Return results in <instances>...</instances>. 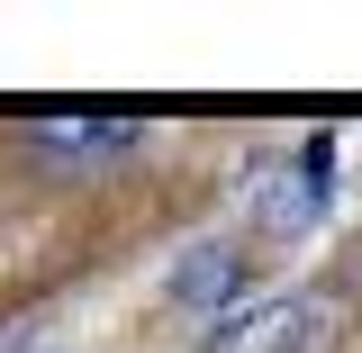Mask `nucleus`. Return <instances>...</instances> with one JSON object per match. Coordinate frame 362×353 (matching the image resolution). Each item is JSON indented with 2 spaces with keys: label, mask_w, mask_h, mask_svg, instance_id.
<instances>
[{
  "label": "nucleus",
  "mask_w": 362,
  "mask_h": 353,
  "mask_svg": "<svg viewBox=\"0 0 362 353\" xmlns=\"http://www.w3.org/2000/svg\"><path fill=\"white\" fill-rule=\"evenodd\" d=\"M136 136H145V109H127V100H45L18 118V145L45 173H90V163L127 154Z\"/></svg>",
  "instance_id": "1"
},
{
  "label": "nucleus",
  "mask_w": 362,
  "mask_h": 353,
  "mask_svg": "<svg viewBox=\"0 0 362 353\" xmlns=\"http://www.w3.org/2000/svg\"><path fill=\"white\" fill-rule=\"evenodd\" d=\"M326 190H335V136H308L299 163L263 190V226L272 236H308V226L326 218Z\"/></svg>",
  "instance_id": "3"
},
{
  "label": "nucleus",
  "mask_w": 362,
  "mask_h": 353,
  "mask_svg": "<svg viewBox=\"0 0 362 353\" xmlns=\"http://www.w3.org/2000/svg\"><path fill=\"white\" fill-rule=\"evenodd\" d=\"M163 299H173L181 317H226L235 299H245V245H235V236L190 245V254L173 263V281H163Z\"/></svg>",
  "instance_id": "2"
}]
</instances>
